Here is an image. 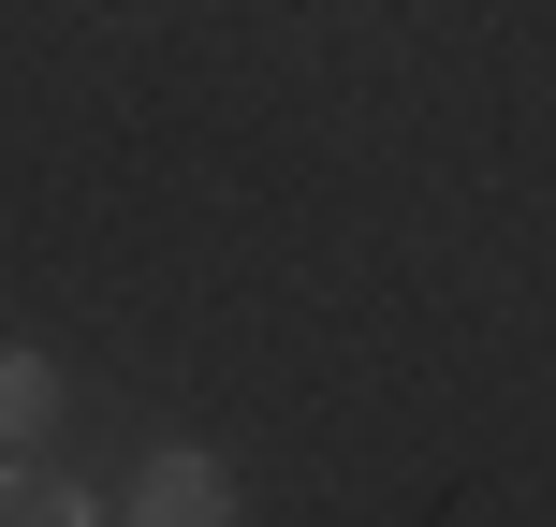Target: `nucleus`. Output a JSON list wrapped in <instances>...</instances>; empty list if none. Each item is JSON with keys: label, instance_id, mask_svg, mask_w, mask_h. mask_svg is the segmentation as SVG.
I'll use <instances>...</instances> for the list:
<instances>
[{"label": "nucleus", "instance_id": "2", "mask_svg": "<svg viewBox=\"0 0 556 527\" xmlns=\"http://www.w3.org/2000/svg\"><path fill=\"white\" fill-rule=\"evenodd\" d=\"M0 527H103V513H88L45 454H0Z\"/></svg>", "mask_w": 556, "mask_h": 527}, {"label": "nucleus", "instance_id": "1", "mask_svg": "<svg viewBox=\"0 0 556 527\" xmlns=\"http://www.w3.org/2000/svg\"><path fill=\"white\" fill-rule=\"evenodd\" d=\"M132 527H235V469L205 440H162L147 484H132Z\"/></svg>", "mask_w": 556, "mask_h": 527}, {"label": "nucleus", "instance_id": "3", "mask_svg": "<svg viewBox=\"0 0 556 527\" xmlns=\"http://www.w3.org/2000/svg\"><path fill=\"white\" fill-rule=\"evenodd\" d=\"M45 425H59V366H45V352H0V440L29 454Z\"/></svg>", "mask_w": 556, "mask_h": 527}]
</instances>
